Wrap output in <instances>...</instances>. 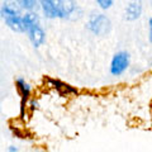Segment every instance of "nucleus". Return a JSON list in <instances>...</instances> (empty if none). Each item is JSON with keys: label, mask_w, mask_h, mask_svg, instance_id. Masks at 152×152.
<instances>
[{"label": "nucleus", "mask_w": 152, "mask_h": 152, "mask_svg": "<svg viewBox=\"0 0 152 152\" xmlns=\"http://www.w3.org/2000/svg\"><path fill=\"white\" fill-rule=\"evenodd\" d=\"M112 28V23L109 18L104 14H94L88 22V29L96 36H105Z\"/></svg>", "instance_id": "f257e3e1"}, {"label": "nucleus", "mask_w": 152, "mask_h": 152, "mask_svg": "<svg viewBox=\"0 0 152 152\" xmlns=\"http://www.w3.org/2000/svg\"><path fill=\"white\" fill-rule=\"evenodd\" d=\"M129 66V53L121 51L115 53L110 62V74L114 76H119L128 69Z\"/></svg>", "instance_id": "f03ea898"}, {"label": "nucleus", "mask_w": 152, "mask_h": 152, "mask_svg": "<svg viewBox=\"0 0 152 152\" xmlns=\"http://www.w3.org/2000/svg\"><path fill=\"white\" fill-rule=\"evenodd\" d=\"M41 8L43 14L50 18H60V8H58V0H39Z\"/></svg>", "instance_id": "7ed1b4c3"}, {"label": "nucleus", "mask_w": 152, "mask_h": 152, "mask_svg": "<svg viewBox=\"0 0 152 152\" xmlns=\"http://www.w3.org/2000/svg\"><path fill=\"white\" fill-rule=\"evenodd\" d=\"M46 81L48 83V85L51 88H53L57 93L61 94V95H64V96H67V95H70V94H76V93H77V90H76L75 88H72L71 85L66 84V83L60 81V80L47 77Z\"/></svg>", "instance_id": "20e7f679"}, {"label": "nucleus", "mask_w": 152, "mask_h": 152, "mask_svg": "<svg viewBox=\"0 0 152 152\" xmlns=\"http://www.w3.org/2000/svg\"><path fill=\"white\" fill-rule=\"evenodd\" d=\"M142 14V1L141 0H129L126 7V19L136 20Z\"/></svg>", "instance_id": "39448f33"}, {"label": "nucleus", "mask_w": 152, "mask_h": 152, "mask_svg": "<svg viewBox=\"0 0 152 152\" xmlns=\"http://www.w3.org/2000/svg\"><path fill=\"white\" fill-rule=\"evenodd\" d=\"M27 32H28V36H29L31 42L33 43V46H34V47H39L45 42L46 34H45V31L39 27V23L29 27L27 29Z\"/></svg>", "instance_id": "423d86ee"}, {"label": "nucleus", "mask_w": 152, "mask_h": 152, "mask_svg": "<svg viewBox=\"0 0 152 152\" xmlns=\"http://www.w3.org/2000/svg\"><path fill=\"white\" fill-rule=\"evenodd\" d=\"M17 90H18V93L19 95H20V98H22V117L24 115V108H26V102L28 100V98H29V95H31V85L26 83V80L24 79H22V77H19L17 79Z\"/></svg>", "instance_id": "0eeeda50"}, {"label": "nucleus", "mask_w": 152, "mask_h": 152, "mask_svg": "<svg viewBox=\"0 0 152 152\" xmlns=\"http://www.w3.org/2000/svg\"><path fill=\"white\" fill-rule=\"evenodd\" d=\"M5 24L10 28L14 32H24V23H23V17H20V14L18 15H10V17H5L3 18Z\"/></svg>", "instance_id": "6e6552de"}, {"label": "nucleus", "mask_w": 152, "mask_h": 152, "mask_svg": "<svg viewBox=\"0 0 152 152\" xmlns=\"http://www.w3.org/2000/svg\"><path fill=\"white\" fill-rule=\"evenodd\" d=\"M18 5H19L18 3H14V1H12V0L4 1L3 7H1V17L5 18V17L18 15V14H20V9H19Z\"/></svg>", "instance_id": "1a4fd4ad"}, {"label": "nucleus", "mask_w": 152, "mask_h": 152, "mask_svg": "<svg viewBox=\"0 0 152 152\" xmlns=\"http://www.w3.org/2000/svg\"><path fill=\"white\" fill-rule=\"evenodd\" d=\"M23 23H24V28H26V31H27L29 27L34 26V24H38V23H39V17H38L36 13L29 12V13H27L26 15H23Z\"/></svg>", "instance_id": "9d476101"}, {"label": "nucleus", "mask_w": 152, "mask_h": 152, "mask_svg": "<svg viewBox=\"0 0 152 152\" xmlns=\"http://www.w3.org/2000/svg\"><path fill=\"white\" fill-rule=\"evenodd\" d=\"M17 3L22 9H26L28 12H33L37 8L38 0H17Z\"/></svg>", "instance_id": "9b49d317"}, {"label": "nucleus", "mask_w": 152, "mask_h": 152, "mask_svg": "<svg viewBox=\"0 0 152 152\" xmlns=\"http://www.w3.org/2000/svg\"><path fill=\"white\" fill-rule=\"evenodd\" d=\"M96 3L102 9H109L113 5L114 0H96Z\"/></svg>", "instance_id": "f8f14e48"}, {"label": "nucleus", "mask_w": 152, "mask_h": 152, "mask_svg": "<svg viewBox=\"0 0 152 152\" xmlns=\"http://www.w3.org/2000/svg\"><path fill=\"white\" fill-rule=\"evenodd\" d=\"M148 26H150V32H148V39L152 43V18L148 20Z\"/></svg>", "instance_id": "ddd939ff"}, {"label": "nucleus", "mask_w": 152, "mask_h": 152, "mask_svg": "<svg viewBox=\"0 0 152 152\" xmlns=\"http://www.w3.org/2000/svg\"><path fill=\"white\" fill-rule=\"evenodd\" d=\"M29 107H31V110H34V109L38 108V103H37L36 100H32V102L29 103Z\"/></svg>", "instance_id": "4468645a"}, {"label": "nucleus", "mask_w": 152, "mask_h": 152, "mask_svg": "<svg viewBox=\"0 0 152 152\" xmlns=\"http://www.w3.org/2000/svg\"><path fill=\"white\" fill-rule=\"evenodd\" d=\"M8 150L10 151V152H17V151H18V148H17V147H14V146H10Z\"/></svg>", "instance_id": "2eb2a0df"}]
</instances>
